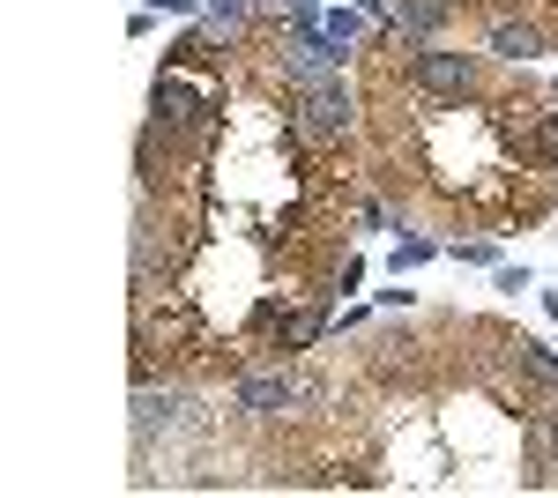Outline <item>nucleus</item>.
I'll return each mask as SVG.
<instances>
[{
	"mask_svg": "<svg viewBox=\"0 0 558 498\" xmlns=\"http://www.w3.org/2000/svg\"><path fill=\"white\" fill-rule=\"evenodd\" d=\"M402 89H410V105L432 112V105H476V97H492V68H484V52H454V45H402Z\"/></svg>",
	"mask_w": 558,
	"mask_h": 498,
	"instance_id": "f257e3e1",
	"label": "nucleus"
},
{
	"mask_svg": "<svg viewBox=\"0 0 558 498\" xmlns=\"http://www.w3.org/2000/svg\"><path fill=\"white\" fill-rule=\"evenodd\" d=\"M484 45H492V60L529 68L536 52H551V45H558V31L544 23V15H521V8H507V15H492V23H484Z\"/></svg>",
	"mask_w": 558,
	"mask_h": 498,
	"instance_id": "f03ea898",
	"label": "nucleus"
},
{
	"mask_svg": "<svg viewBox=\"0 0 558 498\" xmlns=\"http://www.w3.org/2000/svg\"><path fill=\"white\" fill-rule=\"evenodd\" d=\"M454 15H462V0H395V8H387V31L402 45H432Z\"/></svg>",
	"mask_w": 558,
	"mask_h": 498,
	"instance_id": "7ed1b4c3",
	"label": "nucleus"
},
{
	"mask_svg": "<svg viewBox=\"0 0 558 498\" xmlns=\"http://www.w3.org/2000/svg\"><path fill=\"white\" fill-rule=\"evenodd\" d=\"M454 260H470V268H492V260H499V239H492V231H484V239H454Z\"/></svg>",
	"mask_w": 558,
	"mask_h": 498,
	"instance_id": "20e7f679",
	"label": "nucleus"
},
{
	"mask_svg": "<svg viewBox=\"0 0 558 498\" xmlns=\"http://www.w3.org/2000/svg\"><path fill=\"white\" fill-rule=\"evenodd\" d=\"M320 31H328V38L343 45V52H350V45H357V38H365V23H357V8H336V15H328Z\"/></svg>",
	"mask_w": 558,
	"mask_h": 498,
	"instance_id": "39448f33",
	"label": "nucleus"
},
{
	"mask_svg": "<svg viewBox=\"0 0 558 498\" xmlns=\"http://www.w3.org/2000/svg\"><path fill=\"white\" fill-rule=\"evenodd\" d=\"M432 253H439L432 239H402V246H395V276H402V268H425Z\"/></svg>",
	"mask_w": 558,
	"mask_h": 498,
	"instance_id": "423d86ee",
	"label": "nucleus"
},
{
	"mask_svg": "<svg viewBox=\"0 0 558 498\" xmlns=\"http://www.w3.org/2000/svg\"><path fill=\"white\" fill-rule=\"evenodd\" d=\"M544 432H551V454H558V402L544 410Z\"/></svg>",
	"mask_w": 558,
	"mask_h": 498,
	"instance_id": "0eeeda50",
	"label": "nucleus"
},
{
	"mask_svg": "<svg viewBox=\"0 0 558 498\" xmlns=\"http://www.w3.org/2000/svg\"><path fill=\"white\" fill-rule=\"evenodd\" d=\"M544 313H551V328H558V291H544Z\"/></svg>",
	"mask_w": 558,
	"mask_h": 498,
	"instance_id": "6e6552de",
	"label": "nucleus"
},
{
	"mask_svg": "<svg viewBox=\"0 0 558 498\" xmlns=\"http://www.w3.org/2000/svg\"><path fill=\"white\" fill-rule=\"evenodd\" d=\"M484 8H492V15H507V8H521V0H484Z\"/></svg>",
	"mask_w": 558,
	"mask_h": 498,
	"instance_id": "1a4fd4ad",
	"label": "nucleus"
},
{
	"mask_svg": "<svg viewBox=\"0 0 558 498\" xmlns=\"http://www.w3.org/2000/svg\"><path fill=\"white\" fill-rule=\"evenodd\" d=\"M551 97H558V83H551Z\"/></svg>",
	"mask_w": 558,
	"mask_h": 498,
	"instance_id": "9d476101",
	"label": "nucleus"
}]
</instances>
